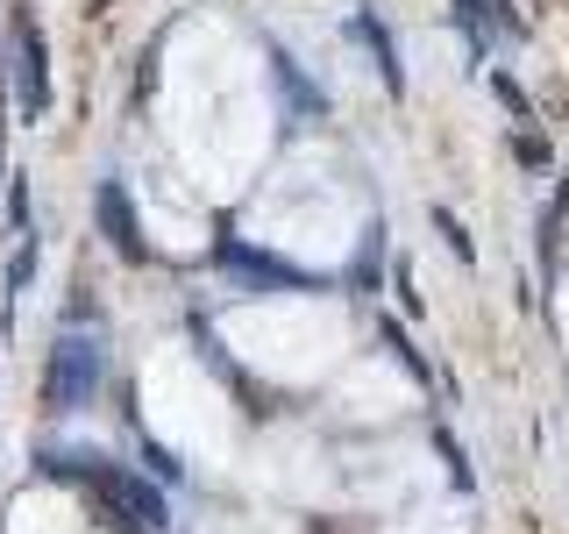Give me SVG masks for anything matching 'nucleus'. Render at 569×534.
Wrapping results in <instances>:
<instances>
[{"instance_id": "obj_6", "label": "nucleus", "mask_w": 569, "mask_h": 534, "mask_svg": "<svg viewBox=\"0 0 569 534\" xmlns=\"http://www.w3.org/2000/svg\"><path fill=\"white\" fill-rule=\"evenodd\" d=\"M406 399H413V392H406V378H399L391 364H363V370L342 385V399H335V406H342L349 421H385V414H399Z\"/></svg>"}, {"instance_id": "obj_8", "label": "nucleus", "mask_w": 569, "mask_h": 534, "mask_svg": "<svg viewBox=\"0 0 569 534\" xmlns=\"http://www.w3.org/2000/svg\"><path fill=\"white\" fill-rule=\"evenodd\" d=\"M14 58H22V107H29V115H43V100H50V71H43V36H36V29H22V50H14Z\"/></svg>"}, {"instance_id": "obj_5", "label": "nucleus", "mask_w": 569, "mask_h": 534, "mask_svg": "<svg viewBox=\"0 0 569 534\" xmlns=\"http://www.w3.org/2000/svg\"><path fill=\"white\" fill-rule=\"evenodd\" d=\"M100 392V343H86V335H64L58 349H50V378H43V399L58 406V414H79L86 399Z\"/></svg>"}, {"instance_id": "obj_1", "label": "nucleus", "mask_w": 569, "mask_h": 534, "mask_svg": "<svg viewBox=\"0 0 569 534\" xmlns=\"http://www.w3.org/2000/svg\"><path fill=\"white\" fill-rule=\"evenodd\" d=\"M171 129L186 142L192 171H207V186H236L242 165L263 150V93L249 79V58L228 43V29H186L171 58Z\"/></svg>"}, {"instance_id": "obj_2", "label": "nucleus", "mask_w": 569, "mask_h": 534, "mask_svg": "<svg viewBox=\"0 0 569 534\" xmlns=\"http://www.w3.org/2000/svg\"><path fill=\"white\" fill-rule=\"evenodd\" d=\"M221 343L263 378H320L342 356L349 320L335 299H257L221 320Z\"/></svg>"}, {"instance_id": "obj_3", "label": "nucleus", "mask_w": 569, "mask_h": 534, "mask_svg": "<svg viewBox=\"0 0 569 534\" xmlns=\"http://www.w3.org/2000/svg\"><path fill=\"white\" fill-rule=\"evenodd\" d=\"M249 228L271 249H292V257H313V264H342L356 243V200L342 192V178H328L313 157H299V165H284L263 186Z\"/></svg>"}, {"instance_id": "obj_7", "label": "nucleus", "mask_w": 569, "mask_h": 534, "mask_svg": "<svg viewBox=\"0 0 569 534\" xmlns=\"http://www.w3.org/2000/svg\"><path fill=\"white\" fill-rule=\"evenodd\" d=\"M8 534H79V513L58 492H22L8 506Z\"/></svg>"}, {"instance_id": "obj_4", "label": "nucleus", "mask_w": 569, "mask_h": 534, "mask_svg": "<svg viewBox=\"0 0 569 534\" xmlns=\"http://www.w3.org/2000/svg\"><path fill=\"white\" fill-rule=\"evenodd\" d=\"M142 414H150V427L186 456H228V435H236L221 385L178 349H164L142 370Z\"/></svg>"}]
</instances>
